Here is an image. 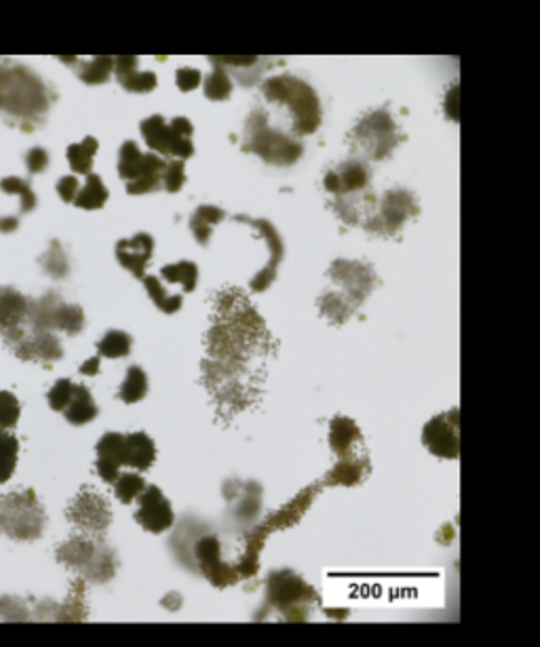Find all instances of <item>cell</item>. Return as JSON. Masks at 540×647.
<instances>
[{"mask_svg": "<svg viewBox=\"0 0 540 647\" xmlns=\"http://www.w3.org/2000/svg\"><path fill=\"white\" fill-rule=\"evenodd\" d=\"M120 466H127V447L125 435L120 433H106L97 443V475L106 484H115L118 479Z\"/></svg>", "mask_w": 540, "mask_h": 647, "instance_id": "22", "label": "cell"}, {"mask_svg": "<svg viewBox=\"0 0 540 647\" xmlns=\"http://www.w3.org/2000/svg\"><path fill=\"white\" fill-rule=\"evenodd\" d=\"M235 222H243V224H250L252 229L262 232V236L266 238L268 243V250H271V259L268 264L260 271L256 277L252 278L250 287L260 294V291H266L275 278H277V268L283 262V255H285V247H283L282 236L279 232L275 231V226L268 222V220H254V218H247V215H236Z\"/></svg>", "mask_w": 540, "mask_h": 647, "instance_id": "19", "label": "cell"}, {"mask_svg": "<svg viewBox=\"0 0 540 647\" xmlns=\"http://www.w3.org/2000/svg\"><path fill=\"white\" fill-rule=\"evenodd\" d=\"M53 104L45 81L24 66H0V113L24 129L39 125Z\"/></svg>", "mask_w": 540, "mask_h": 647, "instance_id": "2", "label": "cell"}, {"mask_svg": "<svg viewBox=\"0 0 540 647\" xmlns=\"http://www.w3.org/2000/svg\"><path fill=\"white\" fill-rule=\"evenodd\" d=\"M236 494L241 496V500L236 502L235 517L239 521H252L256 519V515L260 512V500H262V489L258 484H241L236 481Z\"/></svg>", "mask_w": 540, "mask_h": 647, "instance_id": "33", "label": "cell"}, {"mask_svg": "<svg viewBox=\"0 0 540 647\" xmlns=\"http://www.w3.org/2000/svg\"><path fill=\"white\" fill-rule=\"evenodd\" d=\"M155 254V238L148 232H140L131 238H123L117 243V259L123 268H127L136 278L146 277V268Z\"/></svg>", "mask_w": 540, "mask_h": 647, "instance_id": "21", "label": "cell"}, {"mask_svg": "<svg viewBox=\"0 0 540 647\" xmlns=\"http://www.w3.org/2000/svg\"><path fill=\"white\" fill-rule=\"evenodd\" d=\"M64 416L71 424H87L97 417V405H95L94 396L89 393L87 386H76L74 384V393H72L71 403L64 410Z\"/></svg>", "mask_w": 540, "mask_h": 647, "instance_id": "30", "label": "cell"}, {"mask_svg": "<svg viewBox=\"0 0 540 647\" xmlns=\"http://www.w3.org/2000/svg\"><path fill=\"white\" fill-rule=\"evenodd\" d=\"M203 93L212 102H226L233 95V81L229 76V70L215 66L212 74L203 78Z\"/></svg>", "mask_w": 540, "mask_h": 647, "instance_id": "38", "label": "cell"}, {"mask_svg": "<svg viewBox=\"0 0 540 647\" xmlns=\"http://www.w3.org/2000/svg\"><path fill=\"white\" fill-rule=\"evenodd\" d=\"M55 329H62L68 336H78L85 329V312L81 306L76 304H60L57 312H55V321H53Z\"/></svg>", "mask_w": 540, "mask_h": 647, "instance_id": "39", "label": "cell"}, {"mask_svg": "<svg viewBox=\"0 0 540 647\" xmlns=\"http://www.w3.org/2000/svg\"><path fill=\"white\" fill-rule=\"evenodd\" d=\"M319 489H321V486L306 487L305 491L300 496H296L287 507L277 510L273 517H268L262 526H258L254 532L250 533L247 551H245L243 561L236 568L241 579H252V576L258 574V556L262 553V547H264V540L268 538V533L296 526L303 519L306 510L310 509V505L315 502Z\"/></svg>", "mask_w": 540, "mask_h": 647, "instance_id": "8", "label": "cell"}, {"mask_svg": "<svg viewBox=\"0 0 540 647\" xmlns=\"http://www.w3.org/2000/svg\"><path fill=\"white\" fill-rule=\"evenodd\" d=\"M372 473V464L370 458L363 456H349V458H340V463L336 464L326 477V481L321 487H354L366 481V477Z\"/></svg>", "mask_w": 540, "mask_h": 647, "instance_id": "25", "label": "cell"}, {"mask_svg": "<svg viewBox=\"0 0 540 647\" xmlns=\"http://www.w3.org/2000/svg\"><path fill=\"white\" fill-rule=\"evenodd\" d=\"M0 190H2L4 194H18V197L22 199V211H24V213H30V211L36 209V194H34V190H32L30 184H28L25 180H22V178H15V176L4 178V180L0 182Z\"/></svg>", "mask_w": 540, "mask_h": 647, "instance_id": "43", "label": "cell"}, {"mask_svg": "<svg viewBox=\"0 0 540 647\" xmlns=\"http://www.w3.org/2000/svg\"><path fill=\"white\" fill-rule=\"evenodd\" d=\"M25 167L30 173H41L49 167V152L45 148H32L25 155Z\"/></svg>", "mask_w": 540, "mask_h": 647, "instance_id": "48", "label": "cell"}, {"mask_svg": "<svg viewBox=\"0 0 540 647\" xmlns=\"http://www.w3.org/2000/svg\"><path fill=\"white\" fill-rule=\"evenodd\" d=\"M243 152L256 155L262 161L275 167H292L303 159L305 144L300 139L289 138L268 125L264 110H254L245 123V141Z\"/></svg>", "mask_w": 540, "mask_h": 647, "instance_id": "5", "label": "cell"}, {"mask_svg": "<svg viewBox=\"0 0 540 647\" xmlns=\"http://www.w3.org/2000/svg\"><path fill=\"white\" fill-rule=\"evenodd\" d=\"M68 519L74 526L89 533H102L108 530L113 521V510L104 496H99L95 489H83L68 509Z\"/></svg>", "mask_w": 540, "mask_h": 647, "instance_id": "16", "label": "cell"}, {"mask_svg": "<svg viewBox=\"0 0 540 647\" xmlns=\"http://www.w3.org/2000/svg\"><path fill=\"white\" fill-rule=\"evenodd\" d=\"M131 347H134V338L129 333L113 329L97 342V352L99 357H106V359H125L129 357Z\"/></svg>", "mask_w": 540, "mask_h": 647, "instance_id": "37", "label": "cell"}, {"mask_svg": "<svg viewBox=\"0 0 540 647\" xmlns=\"http://www.w3.org/2000/svg\"><path fill=\"white\" fill-rule=\"evenodd\" d=\"M315 602H319V595L310 584L292 570H277L266 582V605L262 609L282 612L285 621L300 623L308 618V607Z\"/></svg>", "mask_w": 540, "mask_h": 647, "instance_id": "7", "label": "cell"}, {"mask_svg": "<svg viewBox=\"0 0 540 647\" xmlns=\"http://www.w3.org/2000/svg\"><path fill=\"white\" fill-rule=\"evenodd\" d=\"M45 530V510L32 489L0 498V532L15 540H36Z\"/></svg>", "mask_w": 540, "mask_h": 647, "instance_id": "12", "label": "cell"}, {"mask_svg": "<svg viewBox=\"0 0 540 647\" xmlns=\"http://www.w3.org/2000/svg\"><path fill=\"white\" fill-rule=\"evenodd\" d=\"M328 275L342 291H326L319 298V312L333 325H345L374 291L377 271L363 262L338 259L331 264Z\"/></svg>", "mask_w": 540, "mask_h": 647, "instance_id": "3", "label": "cell"}, {"mask_svg": "<svg viewBox=\"0 0 540 647\" xmlns=\"http://www.w3.org/2000/svg\"><path fill=\"white\" fill-rule=\"evenodd\" d=\"M187 568L194 570V572H201L215 588H226L241 579L236 568L222 561L220 538L212 532L205 533V530L194 538L192 551L187 559Z\"/></svg>", "mask_w": 540, "mask_h": 647, "instance_id": "14", "label": "cell"}, {"mask_svg": "<svg viewBox=\"0 0 540 647\" xmlns=\"http://www.w3.org/2000/svg\"><path fill=\"white\" fill-rule=\"evenodd\" d=\"M167 161L161 155H144L136 141H125L118 150V178L127 184V194L141 197L163 188Z\"/></svg>", "mask_w": 540, "mask_h": 647, "instance_id": "9", "label": "cell"}, {"mask_svg": "<svg viewBox=\"0 0 540 647\" xmlns=\"http://www.w3.org/2000/svg\"><path fill=\"white\" fill-rule=\"evenodd\" d=\"M140 60L134 55H123L115 60V74H117L118 83L125 92L129 93H150L157 89V74L155 72H146V70H138Z\"/></svg>", "mask_w": 540, "mask_h": 647, "instance_id": "23", "label": "cell"}, {"mask_svg": "<svg viewBox=\"0 0 540 647\" xmlns=\"http://www.w3.org/2000/svg\"><path fill=\"white\" fill-rule=\"evenodd\" d=\"M144 287H146V291H148V296H150V300L155 301V306L165 312V315H176L180 308H182V304H184V298L180 296V294H167V289H165L163 285H161V280L157 277H144Z\"/></svg>", "mask_w": 540, "mask_h": 647, "instance_id": "36", "label": "cell"}, {"mask_svg": "<svg viewBox=\"0 0 540 647\" xmlns=\"http://www.w3.org/2000/svg\"><path fill=\"white\" fill-rule=\"evenodd\" d=\"M370 184H372V173H370L368 165L363 161H357V159L340 162L324 178L326 190L336 197L366 192Z\"/></svg>", "mask_w": 540, "mask_h": 647, "instance_id": "20", "label": "cell"}, {"mask_svg": "<svg viewBox=\"0 0 540 647\" xmlns=\"http://www.w3.org/2000/svg\"><path fill=\"white\" fill-rule=\"evenodd\" d=\"M423 445L437 458H460V410L454 407L440 416L431 417L423 431Z\"/></svg>", "mask_w": 540, "mask_h": 647, "instance_id": "15", "label": "cell"}, {"mask_svg": "<svg viewBox=\"0 0 540 647\" xmlns=\"http://www.w3.org/2000/svg\"><path fill=\"white\" fill-rule=\"evenodd\" d=\"M203 83V74L197 68H180L176 72V85L182 93L194 92Z\"/></svg>", "mask_w": 540, "mask_h": 647, "instance_id": "47", "label": "cell"}, {"mask_svg": "<svg viewBox=\"0 0 540 647\" xmlns=\"http://www.w3.org/2000/svg\"><path fill=\"white\" fill-rule=\"evenodd\" d=\"M30 306L32 301L13 287H0V331L11 347H15L25 336L24 324Z\"/></svg>", "mask_w": 540, "mask_h": 647, "instance_id": "18", "label": "cell"}, {"mask_svg": "<svg viewBox=\"0 0 540 647\" xmlns=\"http://www.w3.org/2000/svg\"><path fill=\"white\" fill-rule=\"evenodd\" d=\"M108 199H110V192H108L106 184L102 182V178L95 176V173H87V182L78 188L74 205L78 209L94 211V209L104 208L108 203Z\"/></svg>", "mask_w": 540, "mask_h": 647, "instance_id": "31", "label": "cell"}, {"mask_svg": "<svg viewBox=\"0 0 540 647\" xmlns=\"http://www.w3.org/2000/svg\"><path fill=\"white\" fill-rule=\"evenodd\" d=\"M226 218V211L224 209L215 208V205H201L192 213L190 218V231L194 234L197 243L201 247H208L210 245V238H212V232L222 220Z\"/></svg>", "mask_w": 540, "mask_h": 647, "instance_id": "29", "label": "cell"}, {"mask_svg": "<svg viewBox=\"0 0 540 647\" xmlns=\"http://www.w3.org/2000/svg\"><path fill=\"white\" fill-rule=\"evenodd\" d=\"M64 64H74L76 76L87 85H104L115 72V57H92V60H74L62 57Z\"/></svg>", "mask_w": 540, "mask_h": 647, "instance_id": "28", "label": "cell"}, {"mask_svg": "<svg viewBox=\"0 0 540 647\" xmlns=\"http://www.w3.org/2000/svg\"><path fill=\"white\" fill-rule=\"evenodd\" d=\"M78 180H76V176H64L60 182H57V194L62 197V201H66V203H74V199H76V194H78Z\"/></svg>", "mask_w": 540, "mask_h": 647, "instance_id": "49", "label": "cell"}, {"mask_svg": "<svg viewBox=\"0 0 540 647\" xmlns=\"http://www.w3.org/2000/svg\"><path fill=\"white\" fill-rule=\"evenodd\" d=\"M13 350L18 352L20 359H36V361H57L62 359L64 350L60 340L51 331H34V336H24Z\"/></svg>", "mask_w": 540, "mask_h": 647, "instance_id": "24", "label": "cell"}, {"mask_svg": "<svg viewBox=\"0 0 540 647\" xmlns=\"http://www.w3.org/2000/svg\"><path fill=\"white\" fill-rule=\"evenodd\" d=\"M262 93L271 104L285 106L298 138L313 136L324 123V108L317 92L294 74H277L262 83Z\"/></svg>", "mask_w": 540, "mask_h": 647, "instance_id": "4", "label": "cell"}, {"mask_svg": "<svg viewBox=\"0 0 540 647\" xmlns=\"http://www.w3.org/2000/svg\"><path fill=\"white\" fill-rule=\"evenodd\" d=\"M57 559L95 584H104L117 574V555L102 540L72 538L57 549Z\"/></svg>", "mask_w": 540, "mask_h": 647, "instance_id": "10", "label": "cell"}, {"mask_svg": "<svg viewBox=\"0 0 540 647\" xmlns=\"http://www.w3.org/2000/svg\"><path fill=\"white\" fill-rule=\"evenodd\" d=\"M184 184H187V167H184V161L173 159V161L167 162L163 173L165 190L171 192V194H176V192H180L184 188Z\"/></svg>", "mask_w": 540, "mask_h": 647, "instance_id": "45", "label": "cell"}, {"mask_svg": "<svg viewBox=\"0 0 540 647\" xmlns=\"http://www.w3.org/2000/svg\"><path fill=\"white\" fill-rule=\"evenodd\" d=\"M161 605H163V607H169L171 612H178V609L182 607V597H180L178 593H169L163 602H161Z\"/></svg>", "mask_w": 540, "mask_h": 647, "instance_id": "51", "label": "cell"}, {"mask_svg": "<svg viewBox=\"0 0 540 647\" xmlns=\"http://www.w3.org/2000/svg\"><path fill=\"white\" fill-rule=\"evenodd\" d=\"M363 447V435L357 422L347 416L331 417L329 422V447L338 458L354 456V447Z\"/></svg>", "mask_w": 540, "mask_h": 647, "instance_id": "26", "label": "cell"}, {"mask_svg": "<svg viewBox=\"0 0 540 647\" xmlns=\"http://www.w3.org/2000/svg\"><path fill=\"white\" fill-rule=\"evenodd\" d=\"M419 213L421 203L416 194L405 188H393L382 194L377 211L370 213L363 229L377 236H395Z\"/></svg>", "mask_w": 540, "mask_h": 647, "instance_id": "13", "label": "cell"}, {"mask_svg": "<svg viewBox=\"0 0 540 647\" xmlns=\"http://www.w3.org/2000/svg\"><path fill=\"white\" fill-rule=\"evenodd\" d=\"M41 266L45 268L49 277L53 278H66L71 273V262H68V255L64 252V247L53 241L49 245L47 252L41 257Z\"/></svg>", "mask_w": 540, "mask_h": 647, "instance_id": "41", "label": "cell"}, {"mask_svg": "<svg viewBox=\"0 0 540 647\" xmlns=\"http://www.w3.org/2000/svg\"><path fill=\"white\" fill-rule=\"evenodd\" d=\"M22 414L18 396L9 391H0V428H11L18 424Z\"/></svg>", "mask_w": 540, "mask_h": 647, "instance_id": "44", "label": "cell"}, {"mask_svg": "<svg viewBox=\"0 0 540 647\" xmlns=\"http://www.w3.org/2000/svg\"><path fill=\"white\" fill-rule=\"evenodd\" d=\"M140 131L146 146L161 157L189 161L194 155V144H192L194 127L184 116H176L171 120H167L161 115L148 116L141 123Z\"/></svg>", "mask_w": 540, "mask_h": 647, "instance_id": "11", "label": "cell"}, {"mask_svg": "<svg viewBox=\"0 0 540 647\" xmlns=\"http://www.w3.org/2000/svg\"><path fill=\"white\" fill-rule=\"evenodd\" d=\"M72 393H74L72 380H57L53 384V389L49 391V405H51V410L64 412L66 405L71 403Z\"/></svg>", "mask_w": 540, "mask_h": 647, "instance_id": "46", "label": "cell"}, {"mask_svg": "<svg viewBox=\"0 0 540 647\" xmlns=\"http://www.w3.org/2000/svg\"><path fill=\"white\" fill-rule=\"evenodd\" d=\"M125 447H127V466H134L140 473L152 468V464L157 460V445L146 433L125 435Z\"/></svg>", "mask_w": 540, "mask_h": 647, "instance_id": "27", "label": "cell"}, {"mask_svg": "<svg viewBox=\"0 0 540 647\" xmlns=\"http://www.w3.org/2000/svg\"><path fill=\"white\" fill-rule=\"evenodd\" d=\"M99 150V141L95 138H85L78 144H72L66 150V157L71 162V169L74 173L87 176L94 169L95 155Z\"/></svg>", "mask_w": 540, "mask_h": 647, "instance_id": "32", "label": "cell"}, {"mask_svg": "<svg viewBox=\"0 0 540 647\" xmlns=\"http://www.w3.org/2000/svg\"><path fill=\"white\" fill-rule=\"evenodd\" d=\"M403 139L405 136L401 134L398 120L387 108L368 110L349 134L352 148L363 152L370 161H384L395 152Z\"/></svg>", "mask_w": 540, "mask_h": 647, "instance_id": "6", "label": "cell"}, {"mask_svg": "<svg viewBox=\"0 0 540 647\" xmlns=\"http://www.w3.org/2000/svg\"><path fill=\"white\" fill-rule=\"evenodd\" d=\"M161 278L167 280L169 285H182V289L187 294H192L197 289V283H199V266L194 262H178V264H169L161 268Z\"/></svg>", "mask_w": 540, "mask_h": 647, "instance_id": "34", "label": "cell"}, {"mask_svg": "<svg viewBox=\"0 0 540 647\" xmlns=\"http://www.w3.org/2000/svg\"><path fill=\"white\" fill-rule=\"evenodd\" d=\"M146 394H148V378H146V373H144L141 368H138V365H131V368L127 370L125 382H123L120 389H118V399H120L123 403H127V405H134V403H140V401H144Z\"/></svg>", "mask_w": 540, "mask_h": 647, "instance_id": "35", "label": "cell"}, {"mask_svg": "<svg viewBox=\"0 0 540 647\" xmlns=\"http://www.w3.org/2000/svg\"><path fill=\"white\" fill-rule=\"evenodd\" d=\"M215 310L220 319L208 333V354L215 365L243 370L254 354H266L271 350V331L239 289L218 296Z\"/></svg>", "mask_w": 540, "mask_h": 647, "instance_id": "1", "label": "cell"}, {"mask_svg": "<svg viewBox=\"0 0 540 647\" xmlns=\"http://www.w3.org/2000/svg\"><path fill=\"white\" fill-rule=\"evenodd\" d=\"M18 454H20L18 439L13 435L0 431V486L13 477Z\"/></svg>", "mask_w": 540, "mask_h": 647, "instance_id": "40", "label": "cell"}, {"mask_svg": "<svg viewBox=\"0 0 540 647\" xmlns=\"http://www.w3.org/2000/svg\"><path fill=\"white\" fill-rule=\"evenodd\" d=\"M18 226H20L18 218H13V215H9V218H0V232L18 231Z\"/></svg>", "mask_w": 540, "mask_h": 647, "instance_id": "52", "label": "cell"}, {"mask_svg": "<svg viewBox=\"0 0 540 647\" xmlns=\"http://www.w3.org/2000/svg\"><path fill=\"white\" fill-rule=\"evenodd\" d=\"M140 509L136 510V521L146 532L163 533L173 528V509L171 502L163 496L157 486H146L141 489Z\"/></svg>", "mask_w": 540, "mask_h": 647, "instance_id": "17", "label": "cell"}, {"mask_svg": "<svg viewBox=\"0 0 540 647\" xmlns=\"http://www.w3.org/2000/svg\"><path fill=\"white\" fill-rule=\"evenodd\" d=\"M113 486H115V496L118 500L123 505H131L140 496L141 489L146 487V481L141 475H136V473H123V475H118V479Z\"/></svg>", "mask_w": 540, "mask_h": 647, "instance_id": "42", "label": "cell"}, {"mask_svg": "<svg viewBox=\"0 0 540 647\" xmlns=\"http://www.w3.org/2000/svg\"><path fill=\"white\" fill-rule=\"evenodd\" d=\"M99 361H102L99 354L94 357V359H89V361H85V363L81 365V373H83V375H97V373H99Z\"/></svg>", "mask_w": 540, "mask_h": 647, "instance_id": "50", "label": "cell"}]
</instances>
